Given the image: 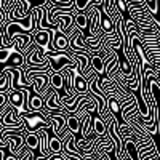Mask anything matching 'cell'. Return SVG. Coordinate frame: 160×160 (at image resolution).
<instances>
[{
  "label": "cell",
  "mask_w": 160,
  "mask_h": 160,
  "mask_svg": "<svg viewBox=\"0 0 160 160\" xmlns=\"http://www.w3.org/2000/svg\"><path fill=\"white\" fill-rule=\"evenodd\" d=\"M24 146L29 151L38 149V136H37V133H26L24 135Z\"/></svg>",
  "instance_id": "cell-8"
},
{
  "label": "cell",
  "mask_w": 160,
  "mask_h": 160,
  "mask_svg": "<svg viewBox=\"0 0 160 160\" xmlns=\"http://www.w3.org/2000/svg\"><path fill=\"white\" fill-rule=\"evenodd\" d=\"M99 26L104 29V32H112V29H114V19L109 18L108 15H102V18L99 19Z\"/></svg>",
  "instance_id": "cell-13"
},
{
  "label": "cell",
  "mask_w": 160,
  "mask_h": 160,
  "mask_svg": "<svg viewBox=\"0 0 160 160\" xmlns=\"http://www.w3.org/2000/svg\"><path fill=\"white\" fill-rule=\"evenodd\" d=\"M109 155H111V160H117V158H112V152H111V154H109Z\"/></svg>",
  "instance_id": "cell-16"
},
{
  "label": "cell",
  "mask_w": 160,
  "mask_h": 160,
  "mask_svg": "<svg viewBox=\"0 0 160 160\" xmlns=\"http://www.w3.org/2000/svg\"><path fill=\"white\" fill-rule=\"evenodd\" d=\"M91 69L96 71V74H104V59L98 55L91 58Z\"/></svg>",
  "instance_id": "cell-12"
},
{
  "label": "cell",
  "mask_w": 160,
  "mask_h": 160,
  "mask_svg": "<svg viewBox=\"0 0 160 160\" xmlns=\"http://www.w3.org/2000/svg\"><path fill=\"white\" fill-rule=\"evenodd\" d=\"M26 96H29V93H28V90H24V88H19L18 91H13L11 95L8 96V101L11 102L15 112H18V111H19V114L28 112L26 108H24V98Z\"/></svg>",
  "instance_id": "cell-3"
},
{
  "label": "cell",
  "mask_w": 160,
  "mask_h": 160,
  "mask_svg": "<svg viewBox=\"0 0 160 160\" xmlns=\"http://www.w3.org/2000/svg\"><path fill=\"white\" fill-rule=\"evenodd\" d=\"M43 108V99L40 96H32L31 95V99L28 101V109L31 111H42Z\"/></svg>",
  "instance_id": "cell-11"
},
{
  "label": "cell",
  "mask_w": 160,
  "mask_h": 160,
  "mask_svg": "<svg viewBox=\"0 0 160 160\" xmlns=\"http://www.w3.org/2000/svg\"><path fill=\"white\" fill-rule=\"evenodd\" d=\"M66 131L72 133V135H77V133L80 131V120L75 115L66 117Z\"/></svg>",
  "instance_id": "cell-7"
},
{
  "label": "cell",
  "mask_w": 160,
  "mask_h": 160,
  "mask_svg": "<svg viewBox=\"0 0 160 160\" xmlns=\"http://www.w3.org/2000/svg\"><path fill=\"white\" fill-rule=\"evenodd\" d=\"M48 151L50 154H61L62 152V141L58 136L48 138Z\"/></svg>",
  "instance_id": "cell-9"
},
{
  "label": "cell",
  "mask_w": 160,
  "mask_h": 160,
  "mask_svg": "<svg viewBox=\"0 0 160 160\" xmlns=\"http://www.w3.org/2000/svg\"><path fill=\"white\" fill-rule=\"evenodd\" d=\"M50 85L55 88L56 91H59V90L64 87V77H62V74H59V72L51 74V77H50Z\"/></svg>",
  "instance_id": "cell-10"
},
{
  "label": "cell",
  "mask_w": 160,
  "mask_h": 160,
  "mask_svg": "<svg viewBox=\"0 0 160 160\" xmlns=\"http://www.w3.org/2000/svg\"><path fill=\"white\" fill-rule=\"evenodd\" d=\"M40 112V111H38ZM22 115V123H24V128L28 133H35L37 130L40 128H50V122H48V118L42 115V112L40 114H28V112H24L21 114Z\"/></svg>",
  "instance_id": "cell-2"
},
{
  "label": "cell",
  "mask_w": 160,
  "mask_h": 160,
  "mask_svg": "<svg viewBox=\"0 0 160 160\" xmlns=\"http://www.w3.org/2000/svg\"><path fill=\"white\" fill-rule=\"evenodd\" d=\"M80 71L77 69L72 75V87L78 91V93H87V88H88V82H87V78L82 75V74H78Z\"/></svg>",
  "instance_id": "cell-4"
},
{
  "label": "cell",
  "mask_w": 160,
  "mask_h": 160,
  "mask_svg": "<svg viewBox=\"0 0 160 160\" xmlns=\"http://www.w3.org/2000/svg\"><path fill=\"white\" fill-rule=\"evenodd\" d=\"M51 31H48V29H43V31H38L37 34H35V43L40 47V48H45L47 50V47L51 43Z\"/></svg>",
  "instance_id": "cell-5"
},
{
  "label": "cell",
  "mask_w": 160,
  "mask_h": 160,
  "mask_svg": "<svg viewBox=\"0 0 160 160\" xmlns=\"http://www.w3.org/2000/svg\"><path fill=\"white\" fill-rule=\"evenodd\" d=\"M45 58L48 59L50 69L53 72H59L64 68H74V66L77 64V61L72 58V55H68V53H64V51H58V55L48 51V55Z\"/></svg>",
  "instance_id": "cell-1"
},
{
  "label": "cell",
  "mask_w": 160,
  "mask_h": 160,
  "mask_svg": "<svg viewBox=\"0 0 160 160\" xmlns=\"http://www.w3.org/2000/svg\"><path fill=\"white\" fill-rule=\"evenodd\" d=\"M24 2H26L24 10H31V8H37V7H43L48 0H24Z\"/></svg>",
  "instance_id": "cell-14"
},
{
  "label": "cell",
  "mask_w": 160,
  "mask_h": 160,
  "mask_svg": "<svg viewBox=\"0 0 160 160\" xmlns=\"http://www.w3.org/2000/svg\"><path fill=\"white\" fill-rule=\"evenodd\" d=\"M74 22L78 26L80 29H85L87 26H88V18H87L85 15H77V16L74 18Z\"/></svg>",
  "instance_id": "cell-15"
},
{
  "label": "cell",
  "mask_w": 160,
  "mask_h": 160,
  "mask_svg": "<svg viewBox=\"0 0 160 160\" xmlns=\"http://www.w3.org/2000/svg\"><path fill=\"white\" fill-rule=\"evenodd\" d=\"M91 133H95L96 136H106L108 135V128H106V123L102 122L101 117H95L93 120V125H91Z\"/></svg>",
  "instance_id": "cell-6"
}]
</instances>
